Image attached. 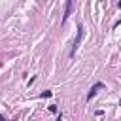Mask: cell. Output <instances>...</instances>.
<instances>
[{"label":"cell","instance_id":"6da1fadb","mask_svg":"<svg viewBox=\"0 0 121 121\" xmlns=\"http://www.w3.org/2000/svg\"><path fill=\"white\" fill-rule=\"evenodd\" d=\"M81 38H83V25H79V28H78V38L74 40V45H72V51H70V55H74V53H76V49H78V45H79Z\"/></svg>","mask_w":121,"mask_h":121},{"label":"cell","instance_id":"7a4b0ae2","mask_svg":"<svg viewBox=\"0 0 121 121\" xmlns=\"http://www.w3.org/2000/svg\"><path fill=\"white\" fill-rule=\"evenodd\" d=\"M102 89H104V83H95V85L89 89V93H87V100H91V98H93L98 91H102Z\"/></svg>","mask_w":121,"mask_h":121},{"label":"cell","instance_id":"3957f363","mask_svg":"<svg viewBox=\"0 0 121 121\" xmlns=\"http://www.w3.org/2000/svg\"><path fill=\"white\" fill-rule=\"evenodd\" d=\"M70 9H72V2H66V11H64V17H62V23H66V19L70 15Z\"/></svg>","mask_w":121,"mask_h":121},{"label":"cell","instance_id":"277c9868","mask_svg":"<svg viewBox=\"0 0 121 121\" xmlns=\"http://www.w3.org/2000/svg\"><path fill=\"white\" fill-rule=\"evenodd\" d=\"M40 96H42V98H47V96H51V91H43Z\"/></svg>","mask_w":121,"mask_h":121},{"label":"cell","instance_id":"5b68a950","mask_svg":"<svg viewBox=\"0 0 121 121\" xmlns=\"http://www.w3.org/2000/svg\"><path fill=\"white\" fill-rule=\"evenodd\" d=\"M4 119H6V117H4V115H2V113H0V121H4Z\"/></svg>","mask_w":121,"mask_h":121}]
</instances>
